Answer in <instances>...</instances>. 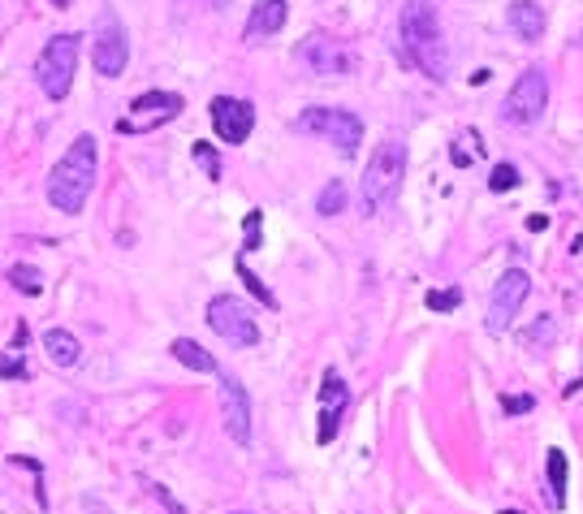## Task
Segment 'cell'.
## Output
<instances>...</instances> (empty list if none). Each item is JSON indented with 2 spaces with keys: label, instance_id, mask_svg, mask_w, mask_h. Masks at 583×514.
Segmentation results:
<instances>
[{
  "label": "cell",
  "instance_id": "1",
  "mask_svg": "<svg viewBox=\"0 0 583 514\" xmlns=\"http://www.w3.org/2000/svg\"><path fill=\"white\" fill-rule=\"evenodd\" d=\"M398 35H402V56L415 70H424L432 83H445L449 74V56H445V39L436 26V5L432 0H407L398 13Z\"/></svg>",
  "mask_w": 583,
  "mask_h": 514
},
{
  "label": "cell",
  "instance_id": "2",
  "mask_svg": "<svg viewBox=\"0 0 583 514\" xmlns=\"http://www.w3.org/2000/svg\"><path fill=\"white\" fill-rule=\"evenodd\" d=\"M91 186H95V138L91 134H78L70 143L52 173H48V203L57 212H83L87 199H91Z\"/></svg>",
  "mask_w": 583,
  "mask_h": 514
},
{
  "label": "cell",
  "instance_id": "3",
  "mask_svg": "<svg viewBox=\"0 0 583 514\" xmlns=\"http://www.w3.org/2000/svg\"><path fill=\"white\" fill-rule=\"evenodd\" d=\"M402 178H407V143L385 138L380 147L371 152L367 169H363V182H359V207H363V216L385 212V207L398 199Z\"/></svg>",
  "mask_w": 583,
  "mask_h": 514
},
{
  "label": "cell",
  "instance_id": "4",
  "mask_svg": "<svg viewBox=\"0 0 583 514\" xmlns=\"http://www.w3.org/2000/svg\"><path fill=\"white\" fill-rule=\"evenodd\" d=\"M78 56H83V39L74 30H61L43 43V52L35 61V78L48 100H65L74 87V74H78Z\"/></svg>",
  "mask_w": 583,
  "mask_h": 514
},
{
  "label": "cell",
  "instance_id": "5",
  "mask_svg": "<svg viewBox=\"0 0 583 514\" xmlns=\"http://www.w3.org/2000/svg\"><path fill=\"white\" fill-rule=\"evenodd\" d=\"M91 61H95V74H100V78H121L125 65H130V35H125V22L117 18V9H112V5L95 13Z\"/></svg>",
  "mask_w": 583,
  "mask_h": 514
},
{
  "label": "cell",
  "instance_id": "6",
  "mask_svg": "<svg viewBox=\"0 0 583 514\" xmlns=\"http://www.w3.org/2000/svg\"><path fill=\"white\" fill-rule=\"evenodd\" d=\"M294 130H303V134H324L342 156H354V152H359V143H363V121L354 117L350 108H329V104L303 108L298 121H294Z\"/></svg>",
  "mask_w": 583,
  "mask_h": 514
},
{
  "label": "cell",
  "instance_id": "7",
  "mask_svg": "<svg viewBox=\"0 0 583 514\" xmlns=\"http://www.w3.org/2000/svg\"><path fill=\"white\" fill-rule=\"evenodd\" d=\"M207 325H212V333H216V337H225L229 346L251 350V346L259 342L255 311H251L242 298H234V294H216L212 302H207Z\"/></svg>",
  "mask_w": 583,
  "mask_h": 514
},
{
  "label": "cell",
  "instance_id": "8",
  "mask_svg": "<svg viewBox=\"0 0 583 514\" xmlns=\"http://www.w3.org/2000/svg\"><path fill=\"white\" fill-rule=\"evenodd\" d=\"M182 108L186 104H182V95H177V91H143V95L130 100V112L117 121V130L121 134H147V130H156V125L173 121Z\"/></svg>",
  "mask_w": 583,
  "mask_h": 514
},
{
  "label": "cell",
  "instance_id": "9",
  "mask_svg": "<svg viewBox=\"0 0 583 514\" xmlns=\"http://www.w3.org/2000/svg\"><path fill=\"white\" fill-rule=\"evenodd\" d=\"M544 108H549V78H544L540 65H531L514 78V87L506 95V117L518 121V125H531V121L544 117Z\"/></svg>",
  "mask_w": 583,
  "mask_h": 514
},
{
  "label": "cell",
  "instance_id": "10",
  "mask_svg": "<svg viewBox=\"0 0 583 514\" xmlns=\"http://www.w3.org/2000/svg\"><path fill=\"white\" fill-rule=\"evenodd\" d=\"M531 294V277L523 268H510L506 277H501L493 285V298H489V333H506L510 329V320L518 316V307H523V298Z\"/></svg>",
  "mask_w": 583,
  "mask_h": 514
},
{
  "label": "cell",
  "instance_id": "11",
  "mask_svg": "<svg viewBox=\"0 0 583 514\" xmlns=\"http://www.w3.org/2000/svg\"><path fill=\"white\" fill-rule=\"evenodd\" d=\"M294 56H298V65H307V70L320 74V78H342V74L354 70V56L333 35H307L294 48Z\"/></svg>",
  "mask_w": 583,
  "mask_h": 514
},
{
  "label": "cell",
  "instance_id": "12",
  "mask_svg": "<svg viewBox=\"0 0 583 514\" xmlns=\"http://www.w3.org/2000/svg\"><path fill=\"white\" fill-rule=\"evenodd\" d=\"M221 376V420L225 432L238 441V445H251V398H247V384L229 372H216Z\"/></svg>",
  "mask_w": 583,
  "mask_h": 514
},
{
  "label": "cell",
  "instance_id": "13",
  "mask_svg": "<svg viewBox=\"0 0 583 514\" xmlns=\"http://www.w3.org/2000/svg\"><path fill=\"white\" fill-rule=\"evenodd\" d=\"M207 112H212V125H216V138L221 143H247L251 130H255V108L247 100L216 95V100L207 104Z\"/></svg>",
  "mask_w": 583,
  "mask_h": 514
},
{
  "label": "cell",
  "instance_id": "14",
  "mask_svg": "<svg viewBox=\"0 0 583 514\" xmlns=\"http://www.w3.org/2000/svg\"><path fill=\"white\" fill-rule=\"evenodd\" d=\"M346 402H350V389L346 380L333 372H324V384H320V424H316V441L329 445L337 437V428H342V415H346Z\"/></svg>",
  "mask_w": 583,
  "mask_h": 514
},
{
  "label": "cell",
  "instance_id": "15",
  "mask_svg": "<svg viewBox=\"0 0 583 514\" xmlns=\"http://www.w3.org/2000/svg\"><path fill=\"white\" fill-rule=\"evenodd\" d=\"M285 18H289L285 0H255L251 18H247V26H242V35H247V43H259V39L277 35V30L285 26Z\"/></svg>",
  "mask_w": 583,
  "mask_h": 514
},
{
  "label": "cell",
  "instance_id": "16",
  "mask_svg": "<svg viewBox=\"0 0 583 514\" xmlns=\"http://www.w3.org/2000/svg\"><path fill=\"white\" fill-rule=\"evenodd\" d=\"M506 22L523 43H540L544 39V5H536V0H514Z\"/></svg>",
  "mask_w": 583,
  "mask_h": 514
},
{
  "label": "cell",
  "instance_id": "17",
  "mask_svg": "<svg viewBox=\"0 0 583 514\" xmlns=\"http://www.w3.org/2000/svg\"><path fill=\"white\" fill-rule=\"evenodd\" d=\"M43 350H48V359H52L57 367H74L78 359H83V346H78V337L70 329H48L43 333Z\"/></svg>",
  "mask_w": 583,
  "mask_h": 514
},
{
  "label": "cell",
  "instance_id": "18",
  "mask_svg": "<svg viewBox=\"0 0 583 514\" xmlns=\"http://www.w3.org/2000/svg\"><path fill=\"white\" fill-rule=\"evenodd\" d=\"M169 350H173V359H177V363H186V367H190V372H221L216 359L207 355V350H203L199 342H190V337H177V342H173Z\"/></svg>",
  "mask_w": 583,
  "mask_h": 514
},
{
  "label": "cell",
  "instance_id": "19",
  "mask_svg": "<svg viewBox=\"0 0 583 514\" xmlns=\"http://www.w3.org/2000/svg\"><path fill=\"white\" fill-rule=\"evenodd\" d=\"M544 471H549V497H553V506L562 510L566 506V454L562 449H549Z\"/></svg>",
  "mask_w": 583,
  "mask_h": 514
},
{
  "label": "cell",
  "instance_id": "20",
  "mask_svg": "<svg viewBox=\"0 0 583 514\" xmlns=\"http://www.w3.org/2000/svg\"><path fill=\"white\" fill-rule=\"evenodd\" d=\"M346 182L342 178H333V182H324V190L316 195V212L320 216H337V212H346Z\"/></svg>",
  "mask_w": 583,
  "mask_h": 514
},
{
  "label": "cell",
  "instance_id": "21",
  "mask_svg": "<svg viewBox=\"0 0 583 514\" xmlns=\"http://www.w3.org/2000/svg\"><path fill=\"white\" fill-rule=\"evenodd\" d=\"M9 281H13V290L26 294V298L43 294V272L35 264H9Z\"/></svg>",
  "mask_w": 583,
  "mask_h": 514
},
{
  "label": "cell",
  "instance_id": "22",
  "mask_svg": "<svg viewBox=\"0 0 583 514\" xmlns=\"http://www.w3.org/2000/svg\"><path fill=\"white\" fill-rule=\"evenodd\" d=\"M553 337H558V320H553V316H540L531 329H523V333H518V342H523L527 350H540V346H549V342H553Z\"/></svg>",
  "mask_w": 583,
  "mask_h": 514
},
{
  "label": "cell",
  "instance_id": "23",
  "mask_svg": "<svg viewBox=\"0 0 583 514\" xmlns=\"http://www.w3.org/2000/svg\"><path fill=\"white\" fill-rule=\"evenodd\" d=\"M518 186V169L510 165V160H501V165H493V173H489V190H497V195H506V190H514Z\"/></svg>",
  "mask_w": 583,
  "mask_h": 514
},
{
  "label": "cell",
  "instance_id": "24",
  "mask_svg": "<svg viewBox=\"0 0 583 514\" xmlns=\"http://www.w3.org/2000/svg\"><path fill=\"white\" fill-rule=\"evenodd\" d=\"M238 277L247 281V290H251V294H255L259 302H264V307H277V298H272V290H268V285L259 281V277H255V272H251L247 264H242V260H238Z\"/></svg>",
  "mask_w": 583,
  "mask_h": 514
},
{
  "label": "cell",
  "instance_id": "25",
  "mask_svg": "<svg viewBox=\"0 0 583 514\" xmlns=\"http://www.w3.org/2000/svg\"><path fill=\"white\" fill-rule=\"evenodd\" d=\"M424 302H428L432 311H458V302H462V290H432V294H428Z\"/></svg>",
  "mask_w": 583,
  "mask_h": 514
},
{
  "label": "cell",
  "instance_id": "26",
  "mask_svg": "<svg viewBox=\"0 0 583 514\" xmlns=\"http://www.w3.org/2000/svg\"><path fill=\"white\" fill-rule=\"evenodd\" d=\"M194 160L203 165L207 178H221V156L212 152V143H194Z\"/></svg>",
  "mask_w": 583,
  "mask_h": 514
},
{
  "label": "cell",
  "instance_id": "27",
  "mask_svg": "<svg viewBox=\"0 0 583 514\" xmlns=\"http://www.w3.org/2000/svg\"><path fill=\"white\" fill-rule=\"evenodd\" d=\"M501 407H506V415H527L531 407H536V398H527V393H506V398H501Z\"/></svg>",
  "mask_w": 583,
  "mask_h": 514
},
{
  "label": "cell",
  "instance_id": "28",
  "mask_svg": "<svg viewBox=\"0 0 583 514\" xmlns=\"http://www.w3.org/2000/svg\"><path fill=\"white\" fill-rule=\"evenodd\" d=\"M0 376H9V380H26V363L18 355H0Z\"/></svg>",
  "mask_w": 583,
  "mask_h": 514
},
{
  "label": "cell",
  "instance_id": "29",
  "mask_svg": "<svg viewBox=\"0 0 583 514\" xmlns=\"http://www.w3.org/2000/svg\"><path fill=\"white\" fill-rule=\"evenodd\" d=\"M259 225H264V212H251L247 225H242L247 229V251H259Z\"/></svg>",
  "mask_w": 583,
  "mask_h": 514
},
{
  "label": "cell",
  "instance_id": "30",
  "mask_svg": "<svg viewBox=\"0 0 583 514\" xmlns=\"http://www.w3.org/2000/svg\"><path fill=\"white\" fill-rule=\"evenodd\" d=\"M152 493H156V502H160V506H165L169 514H186L182 506H177V497H173V493H169L165 484H152Z\"/></svg>",
  "mask_w": 583,
  "mask_h": 514
},
{
  "label": "cell",
  "instance_id": "31",
  "mask_svg": "<svg viewBox=\"0 0 583 514\" xmlns=\"http://www.w3.org/2000/svg\"><path fill=\"white\" fill-rule=\"evenodd\" d=\"M527 229H531V234H540V229H549V216H527Z\"/></svg>",
  "mask_w": 583,
  "mask_h": 514
},
{
  "label": "cell",
  "instance_id": "32",
  "mask_svg": "<svg viewBox=\"0 0 583 514\" xmlns=\"http://www.w3.org/2000/svg\"><path fill=\"white\" fill-rule=\"evenodd\" d=\"M207 5H212V9H225V5H229V0H207Z\"/></svg>",
  "mask_w": 583,
  "mask_h": 514
},
{
  "label": "cell",
  "instance_id": "33",
  "mask_svg": "<svg viewBox=\"0 0 583 514\" xmlns=\"http://www.w3.org/2000/svg\"><path fill=\"white\" fill-rule=\"evenodd\" d=\"M52 5H57V9H65V5H70V0H52Z\"/></svg>",
  "mask_w": 583,
  "mask_h": 514
},
{
  "label": "cell",
  "instance_id": "34",
  "mask_svg": "<svg viewBox=\"0 0 583 514\" xmlns=\"http://www.w3.org/2000/svg\"><path fill=\"white\" fill-rule=\"evenodd\" d=\"M501 514H523V510H501Z\"/></svg>",
  "mask_w": 583,
  "mask_h": 514
}]
</instances>
